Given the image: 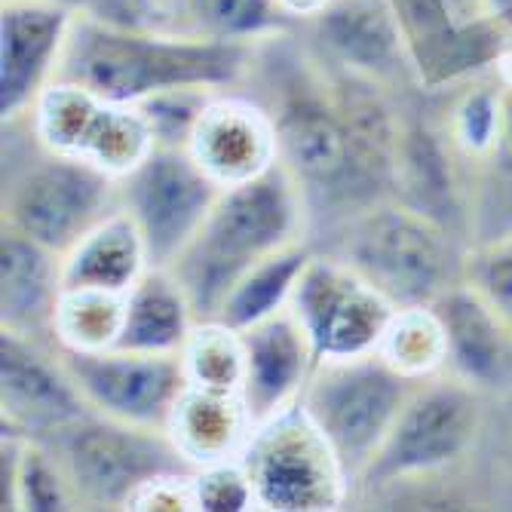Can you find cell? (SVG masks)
Masks as SVG:
<instances>
[{"label":"cell","instance_id":"1","mask_svg":"<svg viewBox=\"0 0 512 512\" xmlns=\"http://www.w3.org/2000/svg\"><path fill=\"white\" fill-rule=\"evenodd\" d=\"M279 43L283 34L261 40L249 83L264 86V99H255L273 120L279 163L304 188L310 234L319 221L325 230H332L344 218L390 197H381L371 188L356 163L353 135L329 71L313 68L316 62L286 56Z\"/></svg>","mask_w":512,"mask_h":512},{"label":"cell","instance_id":"2","mask_svg":"<svg viewBox=\"0 0 512 512\" xmlns=\"http://www.w3.org/2000/svg\"><path fill=\"white\" fill-rule=\"evenodd\" d=\"M258 46L77 13L56 80L77 83L117 105H138L157 92L191 86L227 92L249 83Z\"/></svg>","mask_w":512,"mask_h":512},{"label":"cell","instance_id":"3","mask_svg":"<svg viewBox=\"0 0 512 512\" xmlns=\"http://www.w3.org/2000/svg\"><path fill=\"white\" fill-rule=\"evenodd\" d=\"M301 240H310V206L298 178L276 160L261 175L221 191L203 230L169 270L188 292L197 319L215 322L252 264Z\"/></svg>","mask_w":512,"mask_h":512},{"label":"cell","instance_id":"4","mask_svg":"<svg viewBox=\"0 0 512 512\" xmlns=\"http://www.w3.org/2000/svg\"><path fill=\"white\" fill-rule=\"evenodd\" d=\"M120 209V178L83 157L50 151L31 117L4 123L0 224L68 255L89 230Z\"/></svg>","mask_w":512,"mask_h":512},{"label":"cell","instance_id":"5","mask_svg":"<svg viewBox=\"0 0 512 512\" xmlns=\"http://www.w3.org/2000/svg\"><path fill=\"white\" fill-rule=\"evenodd\" d=\"M494 402L491 393L448 368L421 378L381 451L362 473L353 500L371 503L375 497H390L399 488H421L467 467L488 433Z\"/></svg>","mask_w":512,"mask_h":512},{"label":"cell","instance_id":"6","mask_svg":"<svg viewBox=\"0 0 512 512\" xmlns=\"http://www.w3.org/2000/svg\"><path fill=\"white\" fill-rule=\"evenodd\" d=\"M332 243L319 246L344 258L381 295L402 307H430L448 292L463 270V246L451 230L399 203H371L332 230Z\"/></svg>","mask_w":512,"mask_h":512},{"label":"cell","instance_id":"7","mask_svg":"<svg viewBox=\"0 0 512 512\" xmlns=\"http://www.w3.org/2000/svg\"><path fill=\"white\" fill-rule=\"evenodd\" d=\"M414 384L417 378L402 375L381 350L316 362L298 405L338 457L350 500L368 463L390 436Z\"/></svg>","mask_w":512,"mask_h":512},{"label":"cell","instance_id":"8","mask_svg":"<svg viewBox=\"0 0 512 512\" xmlns=\"http://www.w3.org/2000/svg\"><path fill=\"white\" fill-rule=\"evenodd\" d=\"M40 442L59 457L77 509H132L151 485L197 473L169 433L120 424L96 411Z\"/></svg>","mask_w":512,"mask_h":512},{"label":"cell","instance_id":"9","mask_svg":"<svg viewBox=\"0 0 512 512\" xmlns=\"http://www.w3.org/2000/svg\"><path fill=\"white\" fill-rule=\"evenodd\" d=\"M221 191L188 148L166 145H154L142 163L120 178V209L142 234L151 267H172L178 261L203 230Z\"/></svg>","mask_w":512,"mask_h":512},{"label":"cell","instance_id":"10","mask_svg":"<svg viewBox=\"0 0 512 512\" xmlns=\"http://www.w3.org/2000/svg\"><path fill=\"white\" fill-rule=\"evenodd\" d=\"M240 460L252 479L258 509L322 512L350 503L338 457L301 405L255 427Z\"/></svg>","mask_w":512,"mask_h":512},{"label":"cell","instance_id":"11","mask_svg":"<svg viewBox=\"0 0 512 512\" xmlns=\"http://www.w3.org/2000/svg\"><path fill=\"white\" fill-rule=\"evenodd\" d=\"M289 310L307 332L316 362L375 353L399 307L335 252L316 249L292 292Z\"/></svg>","mask_w":512,"mask_h":512},{"label":"cell","instance_id":"12","mask_svg":"<svg viewBox=\"0 0 512 512\" xmlns=\"http://www.w3.org/2000/svg\"><path fill=\"white\" fill-rule=\"evenodd\" d=\"M56 353L89 411L120 424L166 433L175 405L191 387L181 353L77 350L62 344H56Z\"/></svg>","mask_w":512,"mask_h":512},{"label":"cell","instance_id":"13","mask_svg":"<svg viewBox=\"0 0 512 512\" xmlns=\"http://www.w3.org/2000/svg\"><path fill=\"white\" fill-rule=\"evenodd\" d=\"M28 117L34 135L50 151L83 157L117 178L132 172L154 148L151 126L135 105L99 99L96 92L65 80L46 89Z\"/></svg>","mask_w":512,"mask_h":512},{"label":"cell","instance_id":"14","mask_svg":"<svg viewBox=\"0 0 512 512\" xmlns=\"http://www.w3.org/2000/svg\"><path fill=\"white\" fill-rule=\"evenodd\" d=\"M86 414L92 411L65 371L56 344L0 329V427L46 439Z\"/></svg>","mask_w":512,"mask_h":512},{"label":"cell","instance_id":"15","mask_svg":"<svg viewBox=\"0 0 512 512\" xmlns=\"http://www.w3.org/2000/svg\"><path fill=\"white\" fill-rule=\"evenodd\" d=\"M304 25L310 28L325 65L390 89L417 83L408 40L390 0H329Z\"/></svg>","mask_w":512,"mask_h":512},{"label":"cell","instance_id":"16","mask_svg":"<svg viewBox=\"0 0 512 512\" xmlns=\"http://www.w3.org/2000/svg\"><path fill=\"white\" fill-rule=\"evenodd\" d=\"M77 13L53 0H4L0 10V120L28 117L56 83Z\"/></svg>","mask_w":512,"mask_h":512},{"label":"cell","instance_id":"17","mask_svg":"<svg viewBox=\"0 0 512 512\" xmlns=\"http://www.w3.org/2000/svg\"><path fill=\"white\" fill-rule=\"evenodd\" d=\"M240 338L246 350L240 396L252 424L261 427L301 402V393L316 368V353L289 307L249 325Z\"/></svg>","mask_w":512,"mask_h":512},{"label":"cell","instance_id":"18","mask_svg":"<svg viewBox=\"0 0 512 512\" xmlns=\"http://www.w3.org/2000/svg\"><path fill=\"white\" fill-rule=\"evenodd\" d=\"M188 151L221 188L255 178L279 160L276 129L267 108L243 89L215 92Z\"/></svg>","mask_w":512,"mask_h":512},{"label":"cell","instance_id":"19","mask_svg":"<svg viewBox=\"0 0 512 512\" xmlns=\"http://www.w3.org/2000/svg\"><path fill=\"white\" fill-rule=\"evenodd\" d=\"M448 338L445 368L494 399L512 393V329L470 286L457 283L433 301Z\"/></svg>","mask_w":512,"mask_h":512},{"label":"cell","instance_id":"20","mask_svg":"<svg viewBox=\"0 0 512 512\" xmlns=\"http://www.w3.org/2000/svg\"><path fill=\"white\" fill-rule=\"evenodd\" d=\"M62 292V255L0 224V329L56 344Z\"/></svg>","mask_w":512,"mask_h":512},{"label":"cell","instance_id":"21","mask_svg":"<svg viewBox=\"0 0 512 512\" xmlns=\"http://www.w3.org/2000/svg\"><path fill=\"white\" fill-rule=\"evenodd\" d=\"M200 325L194 304L169 267H148L126 292L117 344L138 353H181Z\"/></svg>","mask_w":512,"mask_h":512},{"label":"cell","instance_id":"22","mask_svg":"<svg viewBox=\"0 0 512 512\" xmlns=\"http://www.w3.org/2000/svg\"><path fill=\"white\" fill-rule=\"evenodd\" d=\"M169 439L194 467L240 460L255 424L237 393H209L188 387L169 421Z\"/></svg>","mask_w":512,"mask_h":512},{"label":"cell","instance_id":"23","mask_svg":"<svg viewBox=\"0 0 512 512\" xmlns=\"http://www.w3.org/2000/svg\"><path fill=\"white\" fill-rule=\"evenodd\" d=\"M148 267L142 234L135 221L117 209L62 258V283L68 292L126 295Z\"/></svg>","mask_w":512,"mask_h":512},{"label":"cell","instance_id":"24","mask_svg":"<svg viewBox=\"0 0 512 512\" xmlns=\"http://www.w3.org/2000/svg\"><path fill=\"white\" fill-rule=\"evenodd\" d=\"M163 25L209 40L261 43L301 25L279 0H169Z\"/></svg>","mask_w":512,"mask_h":512},{"label":"cell","instance_id":"25","mask_svg":"<svg viewBox=\"0 0 512 512\" xmlns=\"http://www.w3.org/2000/svg\"><path fill=\"white\" fill-rule=\"evenodd\" d=\"M0 503L4 509H25V512H62L77 509L71 482L62 470L53 448L28 439L19 433L0 436Z\"/></svg>","mask_w":512,"mask_h":512},{"label":"cell","instance_id":"26","mask_svg":"<svg viewBox=\"0 0 512 512\" xmlns=\"http://www.w3.org/2000/svg\"><path fill=\"white\" fill-rule=\"evenodd\" d=\"M313 252L316 246L310 240H301L252 264L224 298L215 322L227 325V329H234V332H243L249 325L289 307L292 292L298 286L304 267L310 264Z\"/></svg>","mask_w":512,"mask_h":512},{"label":"cell","instance_id":"27","mask_svg":"<svg viewBox=\"0 0 512 512\" xmlns=\"http://www.w3.org/2000/svg\"><path fill=\"white\" fill-rule=\"evenodd\" d=\"M442 114L445 117L436 120V126L442 129L454 157L467 169V181H470V172L497 145L500 117H503V80L500 77L494 83L470 80Z\"/></svg>","mask_w":512,"mask_h":512},{"label":"cell","instance_id":"28","mask_svg":"<svg viewBox=\"0 0 512 512\" xmlns=\"http://www.w3.org/2000/svg\"><path fill=\"white\" fill-rule=\"evenodd\" d=\"M381 353L408 378H430L445 371L448 338L439 313L430 307H402L384 335Z\"/></svg>","mask_w":512,"mask_h":512},{"label":"cell","instance_id":"29","mask_svg":"<svg viewBox=\"0 0 512 512\" xmlns=\"http://www.w3.org/2000/svg\"><path fill=\"white\" fill-rule=\"evenodd\" d=\"M181 356L191 387L240 396L246 375V350L240 332L227 329L221 322H200Z\"/></svg>","mask_w":512,"mask_h":512},{"label":"cell","instance_id":"30","mask_svg":"<svg viewBox=\"0 0 512 512\" xmlns=\"http://www.w3.org/2000/svg\"><path fill=\"white\" fill-rule=\"evenodd\" d=\"M126 295L62 292L56 313V344L77 350H108L117 344Z\"/></svg>","mask_w":512,"mask_h":512},{"label":"cell","instance_id":"31","mask_svg":"<svg viewBox=\"0 0 512 512\" xmlns=\"http://www.w3.org/2000/svg\"><path fill=\"white\" fill-rule=\"evenodd\" d=\"M212 96H215V89H203V86L169 89V92H157V96L138 102L135 108L145 114L151 135H154V145L191 148L194 129Z\"/></svg>","mask_w":512,"mask_h":512},{"label":"cell","instance_id":"32","mask_svg":"<svg viewBox=\"0 0 512 512\" xmlns=\"http://www.w3.org/2000/svg\"><path fill=\"white\" fill-rule=\"evenodd\" d=\"M463 283H470L512 329V230L463 252Z\"/></svg>","mask_w":512,"mask_h":512},{"label":"cell","instance_id":"33","mask_svg":"<svg viewBox=\"0 0 512 512\" xmlns=\"http://www.w3.org/2000/svg\"><path fill=\"white\" fill-rule=\"evenodd\" d=\"M194 509L203 512H243L258 509L252 479L243 460H224L200 467L194 476Z\"/></svg>","mask_w":512,"mask_h":512},{"label":"cell","instance_id":"34","mask_svg":"<svg viewBox=\"0 0 512 512\" xmlns=\"http://www.w3.org/2000/svg\"><path fill=\"white\" fill-rule=\"evenodd\" d=\"M53 4L71 7L74 13L99 16L108 22H123V25H160L142 4H135V0H53Z\"/></svg>","mask_w":512,"mask_h":512},{"label":"cell","instance_id":"35","mask_svg":"<svg viewBox=\"0 0 512 512\" xmlns=\"http://www.w3.org/2000/svg\"><path fill=\"white\" fill-rule=\"evenodd\" d=\"M151 7H154V13L160 16V25H163V13H166V7H169V0H151Z\"/></svg>","mask_w":512,"mask_h":512},{"label":"cell","instance_id":"36","mask_svg":"<svg viewBox=\"0 0 512 512\" xmlns=\"http://www.w3.org/2000/svg\"><path fill=\"white\" fill-rule=\"evenodd\" d=\"M135 4H142V7H145V10H148V13H151L157 22H160V16H157V13H154V7H151V0H135Z\"/></svg>","mask_w":512,"mask_h":512}]
</instances>
